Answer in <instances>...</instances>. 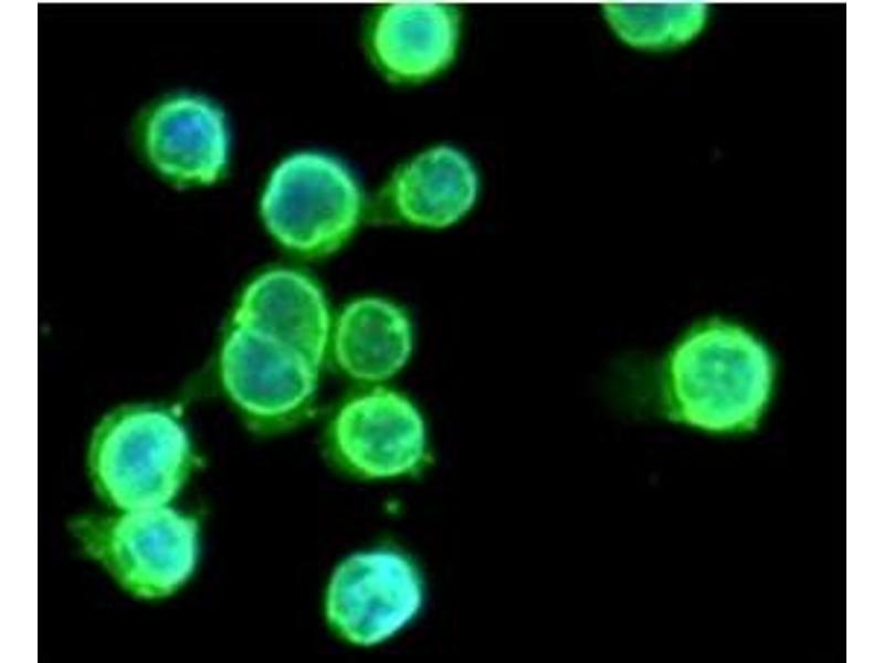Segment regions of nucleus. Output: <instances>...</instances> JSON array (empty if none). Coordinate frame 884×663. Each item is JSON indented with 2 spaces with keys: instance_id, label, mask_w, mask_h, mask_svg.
<instances>
[{
  "instance_id": "13",
  "label": "nucleus",
  "mask_w": 884,
  "mask_h": 663,
  "mask_svg": "<svg viewBox=\"0 0 884 663\" xmlns=\"http://www.w3.org/2000/svg\"><path fill=\"white\" fill-rule=\"evenodd\" d=\"M602 15L615 36L630 48L666 51L684 46L706 28L708 6L678 3H607Z\"/></svg>"
},
{
  "instance_id": "2",
  "label": "nucleus",
  "mask_w": 884,
  "mask_h": 663,
  "mask_svg": "<svg viewBox=\"0 0 884 663\" xmlns=\"http://www.w3.org/2000/svg\"><path fill=\"white\" fill-rule=\"evenodd\" d=\"M87 460L95 491L124 511L171 502L197 463L177 413L155 404L125 406L105 415L93 431Z\"/></svg>"
},
{
  "instance_id": "9",
  "label": "nucleus",
  "mask_w": 884,
  "mask_h": 663,
  "mask_svg": "<svg viewBox=\"0 0 884 663\" xmlns=\"http://www.w3.org/2000/svg\"><path fill=\"white\" fill-rule=\"evenodd\" d=\"M231 324L249 327L298 349L322 366L332 339L326 297L305 273L273 269L242 292Z\"/></svg>"
},
{
  "instance_id": "4",
  "label": "nucleus",
  "mask_w": 884,
  "mask_h": 663,
  "mask_svg": "<svg viewBox=\"0 0 884 663\" xmlns=\"http://www.w3.org/2000/svg\"><path fill=\"white\" fill-rule=\"evenodd\" d=\"M260 211L270 234L308 259L339 250L359 224L362 196L350 171L320 152L288 156L272 171Z\"/></svg>"
},
{
  "instance_id": "10",
  "label": "nucleus",
  "mask_w": 884,
  "mask_h": 663,
  "mask_svg": "<svg viewBox=\"0 0 884 663\" xmlns=\"http://www.w3.org/2000/svg\"><path fill=\"white\" fill-rule=\"evenodd\" d=\"M461 13L439 2H393L381 9L370 36L377 64L392 80L421 82L455 59Z\"/></svg>"
},
{
  "instance_id": "7",
  "label": "nucleus",
  "mask_w": 884,
  "mask_h": 663,
  "mask_svg": "<svg viewBox=\"0 0 884 663\" xmlns=\"http://www.w3.org/2000/svg\"><path fill=\"white\" fill-rule=\"evenodd\" d=\"M422 581L412 561L393 550L355 554L334 571L326 592L330 627L358 645L380 643L418 613Z\"/></svg>"
},
{
  "instance_id": "8",
  "label": "nucleus",
  "mask_w": 884,
  "mask_h": 663,
  "mask_svg": "<svg viewBox=\"0 0 884 663\" xmlns=\"http://www.w3.org/2000/svg\"><path fill=\"white\" fill-rule=\"evenodd\" d=\"M144 145L151 166L177 183H213L228 165L224 115L199 96H173L157 105L146 122Z\"/></svg>"
},
{
  "instance_id": "11",
  "label": "nucleus",
  "mask_w": 884,
  "mask_h": 663,
  "mask_svg": "<svg viewBox=\"0 0 884 663\" xmlns=\"http://www.w3.org/2000/svg\"><path fill=\"white\" fill-rule=\"evenodd\" d=\"M480 177L472 160L448 145L429 148L393 175L389 194L398 215L423 228L443 229L475 206Z\"/></svg>"
},
{
  "instance_id": "3",
  "label": "nucleus",
  "mask_w": 884,
  "mask_h": 663,
  "mask_svg": "<svg viewBox=\"0 0 884 663\" xmlns=\"http://www.w3.org/2000/svg\"><path fill=\"white\" fill-rule=\"evenodd\" d=\"M72 530L84 551L140 599L171 596L190 579L198 562L199 523L170 507L81 517Z\"/></svg>"
},
{
  "instance_id": "12",
  "label": "nucleus",
  "mask_w": 884,
  "mask_h": 663,
  "mask_svg": "<svg viewBox=\"0 0 884 663\" xmlns=\"http://www.w3.org/2000/svg\"><path fill=\"white\" fill-rule=\"evenodd\" d=\"M338 367L349 377L378 382L396 375L408 361L413 345L406 312L380 297H361L340 312L332 333Z\"/></svg>"
},
{
  "instance_id": "6",
  "label": "nucleus",
  "mask_w": 884,
  "mask_h": 663,
  "mask_svg": "<svg viewBox=\"0 0 884 663\" xmlns=\"http://www.w3.org/2000/svg\"><path fill=\"white\" fill-rule=\"evenodd\" d=\"M328 443L336 463L362 478L409 475L428 457L421 413L407 397L385 387L347 399L332 419Z\"/></svg>"
},
{
  "instance_id": "1",
  "label": "nucleus",
  "mask_w": 884,
  "mask_h": 663,
  "mask_svg": "<svg viewBox=\"0 0 884 663\" xmlns=\"http://www.w3.org/2000/svg\"><path fill=\"white\" fill-rule=\"evenodd\" d=\"M775 365L768 348L745 328L720 319L688 332L669 356V417L718 433L755 429L772 392Z\"/></svg>"
},
{
  "instance_id": "5",
  "label": "nucleus",
  "mask_w": 884,
  "mask_h": 663,
  "mask_svg": "<svg viewBox=\"0 0 884 663\" xmlns=\"http://www.w3.org/2000/svg\"><path fill=\"white\" fill-rule=\"evenodd\" d=\"M319 366L298 349L231 324L220 351L222 386L251 428L272 433L304 420L318 387Z\"/></svg>"
}]
</instances>
